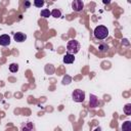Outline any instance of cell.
I'll return each instance as SVG.
<instances>
[{"label": "cell", "instance_id": "obj_1", "mask_svg": "<svg viewBox=\"0 0 131 131\" xmlns=\"http://www.w3.org/2000/svg\"><path fill=\"white\" fill-rule=\"evenodd\" d=\"M94 37L99 40H103L108 36V30L104 26H97L94 29Z\"/></svg>", "mask_w": 131, "mask_h": 131}, {"label": "cell", "instance_id": "obj_2", "mask_svg": "<svg viewBox=\"0 0 131 131\" xmlns=\"http://www.w3.org/2000/svg\"><path fill=\"white\" fill-rule=\"evenodd\" d=\"M79 50H80V43L77 40L72 39V40H70L68 42V44H67V51H68V53L76 54V53L79 52Z\"/></svg>", "mask_w": 131, "mask_h": 131}, {"label": "cell", "instance_id": "obj_3", "mask_svg": "<svg viewBox=\"0 0 131 131\" xmlns=\"http://www.w3.org/2000/svg\"><path fill=\"white\" fill-rule=\"evenodd\" d=\"M72 97H73V100L76 102H83L85 99V92L81 89H76L73 91Z\"/></svg>", "mask_w": 131, "mask_h": 131}, {"label": "cell", "instance_id": "obj_4", "mask_svg": "<svg viewBox=\"0 0 131 131\" xmlns=\"http://www.w3.org/2000/svg\"><path fill=\"white\" fill-rule=\"evenodd\" d=\"M83 7H84V3L80 0H75L72 2V8L75 11H82Z\"/></svg>", "mask_w": 131, "mask_h": 131}, {"label": "cell", "instance_id": "obj_5", "mask_svg": "<svg viewBox=\"0 0 131 131\" xmlns=\"http://www.w3.org/2000/svg\"><path fill=\"white\" fill-rule=\"evenodd\" d=\"M20 131H35V126L32 122H26L21 125Z\"/></svg>", "mask_w": 131, "mask_h": 131}, {"label": "cell", "instance_id": "obj_6", "mask_svg": "<svg viewBox=\"0 0 131 131\" xmlns=\"http://www.w3.org/2000/svg\"><path fill=\"white\" fill-rule=\"evenodd\" d=\"M10 44V37L6 34L0 36V45L1 46H8Z\"/></svg>", "mask_w": 131, "mask_h": 131}, {"label": "cell", "instance_id": "obj_7", "mask_svg": "<svg viewBox=\"0 0 131 131\" xmlns=\"http://www.w3.org/2000/svg\"><path fill=\"white\" fill-rule=\"evenodd\" d=\"M13 39H14V41H16V42H24V41L27 39V36H26V34H24V33L17 32V33H14Z\"/></svg>", "mask_w": 131, "mask_h": 131}, {"label": "cell", "instance_id": "obj_8", "mask_svg": "<svg viewBox=\"0 0 131 131\" xmlns=\"http://www.w3.org/2000/svg\"><path fill=\"white\" fill-rule=\"evenodd\" d=\"M89 104L91 107H96L98 105V98L94 94H90V99H89Z\"/></svg>", "mask_w": 131, "mask_h": 131}, {"label": "cell", "instance_id": "obj_9", "mask_svg": "<svg viewBox=\"0 0 131 131\" xmlns=\"http://www.w3.org/2000/svg\"><path fill=\"white\" fill-rule=\"evenodd\" d=\"M63 62L64 63H73L74 60H75V56L74 54H70V53H67L64 56H63Z\"/></svg>", "mask_w": 131, "mask_h": 131}, {"label": "cell", "instance_id": "obj_10", "mask_svg": "<svg viewBox=\"0 0 131 131\" xmlns=\"http://www.w3.org/2000/svg\"><path fill=\"white\" fill-rule=\"evenodd\" d=\"M122 131H131V122L126 121L122 125Z\"/></svg>", "mask_w": 131, "mask_h": 131}, {"label": "cell", "instance_id": "obj_11", "mask_svg": "<svg viewBox=\"0 0 131 131\" xmlns=\"http://www.w3.org/2000/svg\"><path fill=\"white\" fill-rule=\"evenodd\" d=\"M51 15H52L53 17H55V18H58V17H60V16H61V11H60L59 9L54 8V9L51 11Z\"/></svg>", "mask_w": 131, "mask_h": 131}, {"label": "cell", "instance_id": "obj_12", "mask_svg": "<svg viewBox=\"0 0 131 131\" xmlns=\"http://www.w3.org/2000/svg\"><path fill=\"white\" fill-rule=\"evenodd\" d=\"M98 49H99V51H101V52H106L107 49H108V45H107L106 43H103V42H102V43L99 44Z\"/></svg>", "mask_w": 131, "mask_h": 131}, {"label": "cell", "instance_id": "obj_13", "mask_svg": "<svg viewBox=\"0 0 131 131\" xmlns=\"http://www.w3.org/2000/svg\"><path fill=\"white\" fill-rule=\"evenodd\" d=\"M123 111H124L125 115H127V116H130V115H131V103H127V104L124 106Z\"/></svg>", "mask_w": 131, "mask_h": 131}, {"label": "cell", "instance_id": "obj_14", "mask_svg": "<svg viewBox=\"0 0 131 131\" xmlns=\"http://www.w3.org/2000/svg\"><path fill=\"white\" fill-rule=\"evenodd\" d=\"M9 71L11 73H16L18 71V64L17 63H10L9 64Z\"/></svg>", "mask_w": 131, "mask_h": 131}, {"label": "cell", "instance_id": "obj_15", "mask_svg": "<svg viewBox=\"0 0 131 131\" xmlns=\"http://www.w3.org/2000/svg\"><path fill=\"white\" fill-rule=\"evenodd\" d=\"M51 15V11L49 10V9H42L41 10V16H43V17H49Z\"/></svg>", "mask_w": 131, "mask_h": 131}, {"label": "cell", "instance_id": "obj_16", "mask_svg": "<svg viewBox=\"0 0 131 131\" xmlns=\"http://www.w3.org/2000/svg\"><path fill=\"white\" fill-rule=\"evenodd\" d=\"M34 5L36 7H42L44 5V1L43 0H35L34 1Z\"/></svg>", "mask_w": 131, "mask_h": 131}, {"label": "cell", "instance_id": "obj_17", "mask_svg": "<svg viewBox=\"0 0 131 131\" xmlns=\"http://www.w3.org/2000/svg\"><path fill=\"white\" fill-rule=\"evenodd\" d=\"M71 81H72V79H71L69 76H66V77L63 78V80H62V83H63V84H70Z\"/></svg>", "mask_w": 131, "mask_h": 131}, {"label": "cell", "instance_id": "obj_18", "mask_svg": "<svg viewBox=\"0 0 131 131\" xmlns=\"http://www.w3.org/2000/svg\"><path fill=\"white\" fill-rule=\"evenodd\" d=\"M30 5H31V3H30L29 1H26V2H25V7H26V8H28Z\"/></svg>", "mask_w": 131, "mask_h": 131}, {"label": "cell", "instance_id": "obj_19", "mask_svg": "<svg viewBox=\"0 0 131 131\" xmlns=\"http://www.w3.org/2000/svg\"><path fill=\"white\" fill-rule=\"evenodd\" d=\"M93 131H101V128H100V127H97V128H95Z\"/></svg>", "mask_w": 131, "mask_h": 131}]
</instances>
